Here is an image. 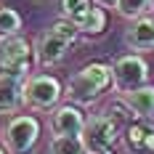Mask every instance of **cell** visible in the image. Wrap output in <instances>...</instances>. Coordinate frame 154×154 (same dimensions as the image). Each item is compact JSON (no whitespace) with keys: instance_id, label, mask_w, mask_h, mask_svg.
I'll list each match as a JSON object with an SVG mask.
<instances>
[{"instance_id":"6da1fadb","label":"cell","mask_w":154,"mask_h":154,"mask_svg":"<svg viewBox=\"0 0 154 154\" xmlns=\"http://www.w3.org/2000/svg\"><path fill=\"white\" fill-rule=\"evenodd\" d=\"M109 88H112V66L109 64H101V61H93V64L82 66L80 72H75V75L66 80L64 96L69 98V104L91 106Z\"/></svg>"},{"instance_id":"7a4b0ae2","label":"cell","mask_w":154,"mask_h":154,"mask_svg":"<svg viewBox=\"0 0 154 154\" xmlns=\"http://www.w3.org/2000/svg\"><path fill=\"white\" fill-rule=\"evenodd\" d=\"M85 154H106L114 152L117 141H120V120L114 117V112H101V114H93L85 120V128L80 133Z\"/></svg>"},{"instance_id":"3957f363","label":"cell","mask_w":154,"mask_h":154,"mask_svg":"<svg viewBox=\"0 0 154 154\" xmlns=\"http://www.w3.org/2000/svg\"><path fill=\"white\" fill-rule=\"evenodd\" d=\"M3 149L8 154H32L40 138V120L35 114H14L0 128Z\"/></svg>"},{"instance_id":"277c9868","label":"cell","mask_w":154,"mask_h":154,"mask_svg":"<svg viewBox=\"0 0 154 154\" xmlns=\"http://www.w3.org/2000/svg\"><path fill=\"white\" fill-rule=\"evenodd\" d=\"M64 96L61 82L53 75H27L21 80V101L35 112H51Z\"/></svg>"},{"instance_id":"5b68a950","label":"cell","mask_w":154,"mask_h":154,"mask_svg":"<svg viewBox=\"0 0 154 154\" xmlns=\"http://www.w3.org/2000/svg\"><path fill=\"white\" fill-rule=\"evenodd\" d=\"M32 56H35V48L24 37L14 35L8 40H0V77L24 80L32 69Z\"/></svg>"},{"instance_id":"8992f818","label":"cell","mask_w":154,"mask_h":154,"mask_svg":"<svg viewBox=\"0 0 154 154\" xmlns=\"http://www.w3.org/2000/svg\"><path fill=\"white\" fill-rule=\"evenodd\" d=\"M149 82V64L138 53H125L112 64V85L120 93L136 91Z\"/></svg>"},{"instance_id":"52a82bcc","label":"cell","mask_w":154,"mask_h":154,"mask_svg":"<svg viewBox=\"0 0 154 154\" xmlns=\"http://www.w3.org/2000/svg\"><path fill=\"white\" fill-rule=\"evenodd\" d=\"M85 114L82 106L77 104H61V106L51 109V117H48V128L53 136H80L82 128H85Z\"/></svg>"},{"instance_id":"ba28073f","label":"cell","mask_w":154,"mask_h":154,"mask_svg":"<svg viewBox=\"0 0 154 154\" xmlns=\"http://www.w3.org/2000/svg\"><path fill=\"white\" fill-rule=\"evenodd\" d=\"M66 51H69V43L61 40L53 29L43 32V35L35 40V59H37V64H43V66H56V64H61L64 59H66Z\"/></svg>"},{"instance_id":"9c48e42d","label":"cell","mask_w":154,"mask_h":154,"mask_svg":"<svg viewBox=\"0 0 154 154\" xmlns=\"http://www.w3.org/2000/svg\"><path fill=\"white\" fill-rule=\"evenodd\" d=\"M120 104L138 120H152L154 117V85H141L136 91L120 93Z\"/></svg>"},{"instance_id":"30bf717a","label":"cell","mask_w":154,"mask_h":154,"mask_svg":"<svg viewBox=\"0 0 154 154\" xmlns=\"http://www.w3.org/2000/svg\"><path fill=\"white\" fill-rule=\"evenodd\" d=\"M125 45L130 51H154V19L141 16L133 19V24L125 29Z\"/></svg>"},{"instance_id":"8fae6325","label":"cell","mask_w":154,"mask_h":154,"mask_svg":"<svg viewBox=\"0 0 154 154\" xmlns=\"http://www.w3.org/2000/svg\"><path fill=\"white\" fill-rule=\"evenodd\" d=\"M125 146L133 154H154V125L149 120H138L125 130Z\"/></svg>"},{"instance_id":"7c38bea8","label":"cell","mask_w":154,"mask_h":154,"mask_svg":"<svg viewBox=\"0 0 154 154\" xmlns=\"http://www.w3.org/2000/svg\"><path fill=\"white\" fill-rule=\"evenodd\" d=\"M21 104V80L0 77V114H14Z\"/></svg>"},{"instance_id":"4fadbf2b","label":"cell","mask_w":154,"mask_h":154,"mask_svg":"<svg viewBox=\"0 0 154 154\" xmlns=\"http://www.w3.org/2000/svg\"><path fill=\"white\" fill-rule=\"evenodd\" d=\"M77 29H80V35H101L106 29V14H104V8L101 5H91L88 14L82 16V21L77 24Z\"/></svg>"},{"instance_id":"5bb4252c","label":"cell","mask_w":154,"mask_h":154,"mask_svg":"<svg viewBox=\"0 0 154 154\" xmlns=\"http://www.w3.org/2000/svg\"><path fill=\"white\" fill-rule=\"evenodd\" d=\"M114 11L122 16V19H141L152 11V0H117L114 3Z\"/></svg>"},{"instance_id":"9a60e30c","label":"cell","mask_w":154,"mask_h":154,"mask_svg":"<svg viewBox=\"0 0 154 154\" xmlns=\"http://www.w3.org/2000/svg\"><path fill=\"white\" fill-rule=\"evenodd\" d=\"M91 5H93L91 0H59V11H61V19H69L75 27L82 21V16L88 14V8H91Z\"/></svg>"},{"instance_id":"2e32d148","label":"cell","mask_w":154,"mask_h":154,"mask_svg":"<svg viewBox=\"0 0 154 154\" xmlns=\"http://www.w3.org/2000/svg\"><path fill=\"white\" fill-rule=\"evenodd\" d=\"M51 154H85L82 138L80 136H53Z\"/></svg>"},{"instance_id":"e0dca14e","label":"cell","mask_w":154,"mask_h":154,"mask_svg":"<svg viewBox=\"0 0 154 154\" xmlns=\"http://www.w3.org/2000/svg\"><path fill=\"white\" fill-rule=\"evenodd\" d=\"M19 29H21V16L14 8L0 5V40H8V37L19 35Z\"/></svg>"},{"instance_id":"ac0fdd59","label":"cell","mask_w":154,"mask_h":154,"mask_svg":"<svg viewBox=\"0 0 154 154\" xmlns=\"http://www.w3.org/2000/svg\"><path fill=\"white\" fill-rule=\"evenodd\" d=\"M51 29L56 32L61 40H66L69 45H72V43H77V37H80V29H77L69 19H59V21H53V27H51Z\"/></svg>"},{"instance_id":"d6986e66","label":"cell","mask_w":154,"mask_h":154,"mask_svg":"<svg viewBox=\"0 0 154 154\" xmlns=\"http://www.w3.org/2000/svg\"><path fill=\"white\" fill-rule=\"evenodd\" d=\"M96 3H98V5H106V8H114L117 0H96Z\"/></svg>"},{"instance_id":"ffe728a7","label":"cell","mask_w":154,"mask_h":154,"mask_svg":"<svg viewBox=\"0 0 154 154\" xmlns=\"http://www.w3.org/2000/svg\"><path fill=\"white\" fill-rule=\"evenodd\" d=\"M0 154H8V152H5V149H3V146H0Z\"/></svg>"},{"instance_id":"44dd1931","label":"cell","mask_w":154,"mask_h":154,"mask_svg":"<svg viewBox=\"0 0 154 154\" xmlns=\"http://www.w3.org/2000/svg\"><path fill=\"white\" fill-rule=\"evenodd\" d=\"M152 11H154V0H152Z\"/></svg>"}]
</instances>
